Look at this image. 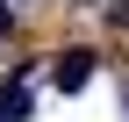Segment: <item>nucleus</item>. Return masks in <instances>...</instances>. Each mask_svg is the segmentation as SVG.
<instances>
[{"instance_id":"20e7f679","label":"nucleus","mask_w":129,"mask_h":122,"mask_svg":"<svg viewBox=\"0 0 129 122\" xmlns=\"http://www.w3.org/2000/svg\"><path fill=\"white\" fill-rule=\"evenodd\" d=\"M7 29H14V7H7V0H0V36H7Z\"/></svg>"},{"instance_id":"39448f33","label":"nucleus","mask_w":129,"mask_h":122,"mask_svg":"<svg viewBox=\"0 0 129 122\" xmlns=\"http://www.w3.org/2000/svg\"><path fill=\"white\" fill-rule=\"evenodd\" d=\"M122 115H129V79H122Z\"/></svg>"},{"instance_id":"f03ea898","label":"nucleus","mask_w":129,"mask_h":122,"mask_svg":"<svg viewBox=\"0 0 129 122\" xmlns=\"http://www.w3.org/2000/svg\"><path fill=\"white\" fill-rule=\"evenodd\" d=\"M0 115H7V122H29V86H14V94H0Z\"/></svg>"},{"instance_id":"f257e3e1","label":"nucleus","mask_w":129,"mask_h":122,"mask_svg":"<svg viewBox=\"0 0 129 122\" xmlns=\"http://www.w3.org/2000/svg\"><path fill=\"white\" fill-rule=\"evenodd\" d=\"M50 79H57V94H79V86L93 79V50H57V65H50Z\"/></svg>"},{"instance_id":"7ed1b4c3","label":"nucleus","mask_w":129,"mask_h":122,"mask_svg":"<svg viewBox=\"0 0 129 122\" xmlns=\"http://www.w3.org/2000/svg\"><path fill=\"white\" fill-rule=\"evenodd\" d=\"M108 22H115V29H129V0H108Z\"/></svg>"}]
</instances>
